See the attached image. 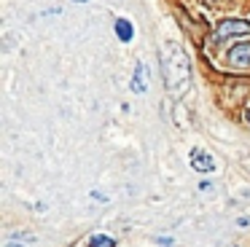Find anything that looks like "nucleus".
I'll list each match as a JSON object with an SVG mask.
<instances>
[{
  "label": "nucleus",
  "instance_id": "1",
  "mask_svg": "<svg viewBox=\"0 0 250 247\" xmlns=\"http://www.w3.org/2000/svg\"><path fill=\"white\" fill-rule=\"evenodd\" d=\"M162 67H164V81H167V91L180 100L186 91L191 89V62L188 54L180 46H167L162 57Z\"/></svg>",
  "mask_w": 250,
  "mask_h": 247
},
{
  "label": "nucleus",
  "instance_id": "2",
  "mask_svg": "<svg viewBox=\"0 0 250 247\" xmlns=\"http://www.w3.org/2000/svg\"><path fill=\"white\" fill-rule=\"evenodd\" d=\"M245 35H250V21H245V19H223L221 24L215 27L212 41H215V46H221V43L229 41V38H245Z\"/></svg>",
  "mask_w": 250,
  "mask_h": 247
},
{
  "label": "nucleus",
  "instance_id": "3",
  "mask_svg": "<svg viewBox=\"0 0 250 247\" xmlns=\"http://www.w3.org/2000/svg\"><path fill=\"white\" fill-rule=\"evenodd\" d=\"M226 62H229V67H234V70L250 67V41L234 43V46L229 48V54H226Z\"/></svg>",
  "mask_w": 250,
  "mask_h": 247
},
{
  "label": "nucleus",
  "instance_id": "4",
  "mask_svg": "<svg viewBox=\"0 0 250 247\" xmlns=\"http://www.w3.org/2000/svg\"><path fill=\"white\" fill-rule=\"evenodd\" d=\"M191 169H196V172H202V175H207V172H212L215 169V159H212L207 150H199V148H194L191 150Z\"/></svg>",
  "mask_w": 250,
  "mask_h": 247
},
{
  "label": "nucleus",
  "instance_id": "5",
  "mask_svg": "<svg viewBox=\"0 0 250 247\" xmlns=\"http://www.w3.org/2000/svg\"><path fill=\"white\" fill-rule=\"evenodd\" d=\"M146 67H143L140 62H137V67H135V78H132V91H135V94H143V91H146Z\"/></svg>",
  "mask_w": 250,
  "mask_h": 247
},
{
  "label": "nucleus",
  "instance_id": "6",
  "mask_svg": "<svg viewBox=\"0 0 250 247\" xmlns=\"http://www.w3.org/2000/svg\"><path fill=\"white\" fill-rule=\"evenodd\" d=\"M116 32H119V41H132V35H135V27H132V21L126 19H119L116 21Z\"/></svg>",
  "mask_w": 250,
  "mask_h": 247
},
{
  "label": "nucleus",
  "instance_id": "7",
  "mask_svg": "<svg viewBox=\"0 0 250 247\" xmlns=\"http://www.w3.org/2000/svg\"><path fill=\"white\" fill-rule=\"evenodd\" d=\"M89 247H116V239L113 236H105V234H97V236H92Z\"/></svg>",
  "mask_w": 250,
  "mask_h": 247
},
{
  "label": "nucleus",
  "instance_id": "8",
  "mask_svg": "<svg viewBox=\"0 0 250 247\" xmlns=\"http://www.w3.org/2000/svg\"><path fill=\"white\" fill-rule=\"evenodd\" d=\"M24 242H35V236H33V234H24V236H22V245H24ZM8 247H19V242L11 239V242H8Z\"/></svg>",
  "mask_w": 250,
  "mask_h": 247
},
{
  "label": "nucleus",
  "instance_id": "9",
  "mask_svg": "<svg viewBox=\"0 0 250 247\" xmlns=\"http://www.w3.org/2000/svg\"><path fill=\"white\" fill-rule=\"evenodd\" d=\"M237 226H239V228H248V226H250V218H245V215H242V218L237 220Z\"/></svg>",
  "mask_w": 250,
  "mask_h": 247
},
{
  "label": "nucleus",
  "instance_id": "10",
  "mask_svg": "<svg viewBox=\"0 0 250 247\" xmlns=\"http://www.w3.org/2000/svg\"><path fill=\"white\" fill-rule=\"evenodd\" d=\"M207 5H215V3H221V0H205Z\"/></svg>",
  "mask_w": 250,
  "mask_h": 247
},
{
  "label": "nucleus",
  "instance_id": "11",
  "mask_svg": "<svg viewBox=\"0 0 250 247\" xmlns=\"http://www.w3.org/2000/svg\"><path fill=\"white\" fill-rule=\"evenodd\" d=\"M248 124H250V110H248Z\"/></svg>",
  "mask_w": 250,
  "mask_h": 247
}]
</instances>
